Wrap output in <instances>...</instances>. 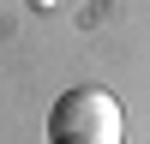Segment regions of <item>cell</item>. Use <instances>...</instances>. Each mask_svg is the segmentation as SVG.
<instances>
[{"mask_svg":"<svg viewBox=\"0 0 150 144\" xmlns=\"http://www.w3.org/2000/svg\"><path fill=\"white\" fill-rule=\"evenodd\" d=\"M120 138H126V114L102 84H72L48 108V144H120Z\"/></svg>","mask_w":150,"mask_h":144,"instance_id":"obj_1","label":"cell"}]
</instances>
